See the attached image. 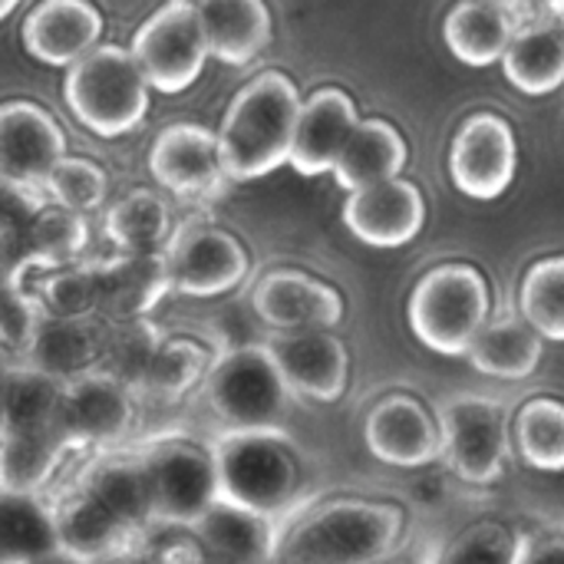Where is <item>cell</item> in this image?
Segmentation results:
<instances>
[{"label":"cell","mask_w":564,"mask_h":564,"mask_svg":"<svg viewBox=\"0 0 564 564\" xmlns=\"http://www.w3.org/2000/svg\"><path fill=\"white\" fill-rule=\"evenodd\" d=\"M403 529L400 506L330 499L284 522L274 564H377L403 545Z\"/></svg>","instance_id":"cell-1"},{"label":"cell","mask_w":564,"mask_h":564,"mask_svg":"<svg viewBox=\"0 0 564 564\" xmlns=\"http://www.w3.org/2000/svg\"><path fill=\"white\" fill-rule=\"evenodd\" d=\"M218 499L245 512L288 522L307 489V459L288 430L231 433L221 430L212 443Z\"/></svg>","instance_id":"cell-2"},{"label":"cell","mask_w":564,"mask_h":564,"mask_svg":"<svg viewBox=\"0 0 564 564\" xmlns=\"http://www.w3.org/2000/svg\"><path fill=\"white\" fill-rule=\"evenodd\" d=\"M297 116L301 96L284 73L268 69L254 76L231 99L218 129V152L228 182H251L281 169L291 155Z\"/></svg>","instance_id":"cell-3"},{"label":"cell","mask_w":564,"mask_h":564,"mask_svg":"<svg viewBox=\"0 0 564 564\" xmlns=\"http://www.w3.org/2000/svg\"><path fill=\"white\" fill-rule=\"evenodd\" d=\"M198 393L221 430L231 433H281L294 413V393L264 344L221 350Z\"/></svg>","instance_id":"cell-4"},{"label":"cell","mask_w":564,"mask_h":564,"mask_svg":"<svg viewBox=\"0 0 564 564\" xmlns=\"http://www.w3.org/2000/svg\"><path fill=\"white\" fill-rule=\"evenodd\" d=\"M63 96L79 126L102 139L135 129L149 109V83L139 63L129 50L112 43L89 50L69 66Z\"/></svg>","instance_id":"cell-5"},{"label":"cell","mask_w":564,"mask_h":564,"mask_svg":"<svg viewBox=\"0 0 564 564\" xmlns=\"http://www.w3.org/2000/svg\"><path fill=\"white\" fill-rule=\"evenodd\" d=\"M492 311L486 278L469 264L433 268L410 297V327L436 354L463 357Z\"/></svg>","instance_id":"cell-6"},{"label":"cell","mask_w":564,"mask_h":564,"mask_svg":"<svg viewBox=\"0 0 564 564\" xmlns=\"http://www.w3.org/2000/svg\"><path fill=\"white\" fill-rule=\"evenodd\" d=\"M139 453L149 476L155 529H192L218 502V473L208 443L162 436Z\"/></svg>","instance_id":"cell-7"},{"label":"cell","mask_w":564,"mask_h":564,"mask_svg":"<svg viewBox=\"0 0 564 564\" xmlns=\"http://www.w3.org/2000/svg\"><path fill=\"white\" fill-rule=\"evenodd\" d=\"M443 459L456 479L489 486L502 476L509 459V413L496 397L453 393L440 406Z\"/></svg>","instance_id":"cell-8"},{"label":"cell","mask_w":564,"mask_h":564,"mask_svg":"<svg viewBox=\"0 0 564 564\" xmlns=\"http://www.w3.org/2000/svg\"><path fill=\"white\" fill-rule=\"evenodd\" d=\"M172 294L212 301L238 291L251 271L248 248L225 228L208 221H185L172 231L165 251Z\"/></svg>","instance_id":"cell-9"},{"label":"cell","mask_w":564,"mask_h":564,"mask_svg":"<svg viewBox=\"0 0 564 564\" xmlns=\"http://www.w3.org/2000/svg\"><path fill=\"white\" fill-rule=\"evenodd\" d=\"M132 59L139 63L149 89L175 96L188 89L208 59V43L188 0H169L132 36Z\"/></svg>","instance_id":"cell-10"},{"label":"cell","mask_w":564,"mask_h":564,"mask_svg":"<svg viewBox=\"0 0 564 564\" xmlns=\"http://www.w3.org/2000/svg\"><path fill=\"white\" fill-rule=\"evenodd\" d=\"M139 423V393L102 370L63 383L56 433L79 453L116 449Z\"/></svg>","instance_id":"cell-11"},{"label":"cell","mask_w":564,"mask_h":564,"mask_svg":"<svg viewBox=\"0 0 564 564\" xmlns=\"http://www.w3.org/2000/svg\"><path fill=\"white\" fill-rule=\"evenodd\" d=\"M261 344L271 354L294 400L301 397L311 403H337L347 393L350 354L334 330H291V334L271 330L268 340Z\"/></svg>","instance_id":"cell-12"},{"label":"cell","mask_w":564,"mask_h":564,"mask_svg":"<svg viewBox=\"0 0 564 564\" xmlns=\"http://www.w3.org/2000/svg\"><path fill=\"white\" fill-rule=\"evenodd\" d=\"M516 169H519V145L512 126L502 116L479 112L463 122L449 155V172L463 195L492 202L512 185Z\"/></svg>","instance_id":"cell-13"},{"label":"cell","mask_w":564,"mask_h":564,"mask_svg":"<svg viewBox=\"0 0 564 564\" xmlns=\"http://www.w3.org/2000/svg\"><path fill=\"white\" fill-rule=\"evenodd\" d=\"M251 311L274 334L334 330L344 321V297L314 274L278 268L254 284Z\"/></svg>","instance_id":"cell-14"},{"label":"cell","mask_w":564,"mask_h":564,"mask_svg":"<svg viewBox=\"0 0 564 564\" xmlns=\"http://www.w3.org/2000/svg\"><path fill=\"white\" fill-rule=\"evenodd\" d=\"M46 506H50V522H53L56 549L73 555V558H79V562L96 564L102 562V558H112V555L142 552V539L145 535H139L129 525H122L79 482H73L69 489H63L53 499H46Z\"/></svg>","instance_id":"cell-15"},{"label":"cell","mask_w":564,"mask_h":564,"mask_svg":"<svg viewBox=\"0 0 564 564\" xmlns=\"http://www.w3.org/2000/svg\"><path fill=\"white\" fill-rule=\"evenodd\" d=\"M152 178L178 198H212L225 188L218 135L195 122H175L159 132L149 152Z\"/></svg>","instance_id":"cell-16"},{"label":"cell","mask_w":564,"mask_h":564,"mask_svg":"<svg viewBox=\"0 0 564 564\" xmlns=\"http://www.w3.org/2000/svg\"><path fill=\"white\" fill-rule=\"evenodd\" d=\"M63 155V129L43 106L26 99L0 106V175L43 188Z\"/></svg>","instance_id":"cell-17"},{"label":"cell","mask_w":564,"mask_h":564,"mask_svg":"<svg viewBox=\"0 0 564 564\" xmlns=\"http://www.w3.org/2000/svg\"><path fill=\"white\" fill-rule=\"evenodd\" d=\"M370 453L400 469H420L433 459H443L440 423L413 397H383L364 423Z\"/></svg>","instance_id":"cell-18"},{"label":"cell","mask_w":564,"mask_h":564,"mask_svg":"<svg viewBox=\"0 0 564 564\" xmlns=\"http://www.w3.org/2000/svg\"><path fill=\"white\" fill-rule=\"evenodd\" d=\"M426 221L423 195L413 182L390 178L360 192H350L344 205V225L364 245L373 248H400L410 245Z\"/></svg>","instance_id":"cell-19"},{"label":"cell","mask_w":564,"mask_h":564,"mask_svg":"<svg viewBox=\"0 0 564 564\" xmlns=\"http://www.w3.org/2000/svg\"><path fill=\"white\" fill-rule=\"evenodd\" d=\"M106 334H109V321L102 317H43L40 314L36 330L20 364L59 383H69L76 377L99 370Z\"/></svg>","instance_id":"cell-20"},{"label":"cell","mask_w":564,"mask_h":564,"mask_svg":"<svg viewBox=\"0 0 564 564\" xmlns=\"http://www.w3.org/2000/svg\"><path fill=\"white\" fill-rule=\"evenodd\" d=\"M99 317L109 324L142 321L172 294L169 268L162 254H112L96 261Z\"/></svg>","instance_id":"cell-21"},{"label":"cell","mask_w":564,"mask_h":564,"mask_svg":"<svg viewBox=\"0 0 564 564\" xmlns=\"http://www.w3.org/2000/svg\"><path fill=\"white\" fill-rule=\"evenodd\" d=\"M354 129H357L354 99L344 89H317L307 102H301L288 162L294 165V172L307 178L334 172Z\"/></svg>","instance_id":"cell-22"},{"label":"cell","mask_w":564,"mask_h":564,"mask_svg":"<svg viewBox=\"0 0 564 564\" xmlns=\"http://www.w3.org/2000/svg\"><path fill=\"white\" fill-rule=\"evenodd\" d=\"M102 36V17L89 0H43L23 23V46L46 66H73Z\"/></svg>","instance_id":"cell-23"},{"label":"cell","mask_w":564,"mask_h":564,"mask_svg":"<svg viewBox=\"0 0 564 564\" xmlns=\"http://www.w3.org/2000/svg\"><path fill=\"white\" fill-rule=\"evenodd\" d=\"M284 522L245 512L228 502H215L192 529H185L208 564H274Z\"/></svg>","instance_id":"cell-24"},{"label":"cell","mask_w":564,"mask_h":564,"mask_svg":"<svg viewBox=\"0 0 564 564\" xmlns=\"http://www.w3.org/2000/svg\"><path fill=\"white\" fill-rule=\"evenodd\" d=\"M99 506H106L122 525L139 535H149L152 525V496L149 476L142 466V453L129 449H102L93 453L83 476L76 479Z\"/></svg>","instance_id":"cell-25"},{"label":"cell","mask_w":564,"mask_h":564,"mask_svg":"<svg viewBox=\"0 0 564 564\" xmlns=\"http://www.w3.org/2000/svg\"><path fill=\"white\" fill-rule=\"evenodd\" d=\"M208 56L245 66L271 43V13L264 0H198L195 3Z\"/></svg>","instance_id":"cell-26"},{"label":"cell","mask_w":564,"mask_h":564,"mask_svg":"<svg viewBox=\"0 0 564 564\" xmlns=\"http://www.w3.org/2000/svg\"><path fill=\"white\" fill-rule=\"evenodd\" d=\"M218 354L221 350H215V344L202 334H188V330L162 334V340L142 373L139 397L175 403V400L198 393L205 377L212 373Z\"/></svg>","instance_id":"cell-27"},{"label":"cell","mask_w":564,"mask_h":564,"mask_svg":"<svg viewBox=\"0 0 564 564\" xmlns=\"http://www.w3.org/2000/svg\"><path fill=\"white\" fill-rule=\"evenodd\" d=\"M69 456H79L73 443L53 433H0V492L46 499L56 473Z\"/></svg>","instance_id":"cell-28"},{"label":"cell","mask_w":564,"mask_h":564,"mask_svg":"<svg viewBox=\"0 0 564 564\" xmlns=\"http://www.w3.org/2000/svg\"><path fill=\"white\" fill-rule=\"evenodd\" d=\"M406 159H410L406 139L390 122L367 119V122H357V129L350 132L334 165V178L340 188L360 192V188L400 178V172L406 169Z\"/></svg>","instance_id":"cell-29"},{"label":"cell","mask_w":564,"mask_h":564,"mask_svg":"<svg viewBox=\"0 0 564 564\" xmlns=\"http://www.w3.org/2000/svg\"><path fill=\"white\" fill-rule=\"evenodd\" d=\"M542 337L535 327L519 314V317H502V321H486V327L473 337L466 357L473 367L486 377L496 380H525L535 373L542 364Z\"/></svg>","instance_id":"cell-30"},{"label":"cell","mask_w":564,"mask_h":564,"mask_svg":"<svg viewBox=\"0 0 564 564\" xmlns=\"http://www.w3.org/2000/svg\"><path fill=\"white\" fill-rule=\"evenodd\" d=\"M102 235L116 254H162L172 238V212L162 195L135 188L106 212Z\"/></svg>","instance_id":"cell-31"},{"label":"cell","mask_w":564,"mask_h":564,"mask_svg":"<svg viewBox=\"0 0 564 564\" xmlns=\"http://www.w3.org/2000/svg\"><path fill=\"white\" fill-rule=\"evenodd\" d=\"M506 76L529 96L555 93L564 83V30L555 23H529L516 30L506 50Z\"/></svg>","instance_id":"cell-32"},{"label":"cell","mask_w":564,"mask_h":564,"mask_svg":"<svg viewBox=\"0 0 564 564\" xmlns=\"http://www.w3.org/2000/svg\"><path fill=\"white\" fill-rule=\"evenodd\" d=\"M63 383L13 364L0 387V433H53Z\"/></svg>","instance_id":"cell-33"},{"label":"cell","mask_w":564,"mask_h":564,"mask_svg":"<svg viewBox=\"0 0 564 564\" xmlns=\"http://www.w3.org/2000/svg\"><path fill=\"white\" fill-rule=\"evenodd\" d=\"M516 36V20L489 3L463 0L446 17V43L466 66H492L506 56Z\"/></svg>","instance_id":"cell-34"},{"label":"cell","mask_w":564,"mask_h":564,"mask_svg":"<svg viewBox=\"0 0 564 564\" xmlns=\"http://www.w3.org/2000/svg\"><path fill=\"white\" fill-rule=\"evenodd\" d=\"M86 241H89L86 215H76L63 205L46 202L23 235L20 261H36L46 268L76 264L83 258Z\"/></svg>","instance_id":"cell-35"},{"label":"cell","mask_w":564,"mask_h":564,"mask_svg":"<svg viewBox=\"0 0 564 564\" xmlns=\"http://www.w3.org/2000/svg\"><path fill=\"white\" fill-rule=\"evenodd\" d=\"M56 549L46 499L0 492V564H23Z\"/></svg>","instance_id":"cell-36"},{"label":"cell","mask_w":564,"mask_h":564,"mask_svg":"<svg viewBox=\"0 0 564 564\" xmlns=\"http://www.w3.org/2000/svg\"><path fill=\"white\" fill-rule=\"evenodd\" d=\"M516 446L519 456L545 473L564 469V403L539 397L529 400L516 416Z\"/></svg>","instance_id":"cell-37"},{"label":"cell","mask_w":564,"mask_h":564,"mask_svg":"<svg viewBox=\"0 0 564 564\" xmlns=\"http://www.w3.org/2000/svg\"><path fill=\"white\" fill-rule=\"evenodd\" d=\"M162 327L152 321V317H142V321H122V324H109V334H106V350H102V360H99V370L126 387H132L139 393V383H142V373L162 340Z\"/></svg>","instance_id":"cell-38"},{"label":"cell","mask_w":564,"mask_h":564,"mask_svg":"<svg viewBox=\"0 0 564 564\" xmlns=\"http://www.w3.org/2000/svg\"><path fill=\"white\" fill-rule=\"evenodd\" d=\"M522 317L542 340H564V258L539 261L522 281Z\"/></svg>","instance_id":"cell-39"},{"label":"cell","mask_w":564,"mask_h":564,"mask_svg":"<svg viewBox=\"0 0 564 564\" xmlns=\"http://www.w3.org/2000/svg\"><path fill=\"white\" fill-rule=\"evenodd\" d=\"M106 192H109V175L96 162L73 159V155H63L43 182L46 202L63 205L76 215L99 212L106 205Z\"/></svg>","instance_id":"cell-40"},{"label":"cell","mask_w":564,"mask_h":564,"mask_svg":"<svg viewBox=\"0 0 564 564\" xmlns=\"http://www.w3.org/2000/svg\"><path fill=\"white\" fill-rule=\"evenodd\" d=\"M516 532L499 522H479L436 549L433 564H516Z\"/></svg>","instance_id":"cell-41"},{"label":"cell","mask_w":564,"mask_h":564,"mask_svg":"<svg viewBox=\"0 0 564 564\" xmlns=\"http://www.w3.org/2000/svg\"><path fill=\"white\" fill-rule=\"evenodd\" d=\"M43 205H46L43 188L23 185V182H13V178L0 175V254L10 264L20 261L23 235H26L30 221L36 218V212Z\"/></svg>","instance_id":"cell-42"},{"label":"cell","mask_w":564,"mask_h":564,"mask_svg":"<svg viewBox=\"0 0 564 564\" xmlns=\"http://www.w3.org/2000/svg\"><path fill=\"white\" fill-rule=\"evenodd\" d=\"M516 564H564V535L522 532L516 539Z\"/></svg>","instance_id":"cell-43"},{"label":"cell","mask_w":564,"mask_h":564,"mask_svg":"<svg viewBox=\"0 0 564 564\" xmlns=\"http://www.w3.org/2000/svg\"><path fill=\"white\" fill-rule=\"evenodd\" d=\"M433 549L430 545H400L393 555H387V558H380L377 564H433Z\"/></svg>","instance_id":"cell-44"},{"label":"cell","mask_w":564,"mask_h":564,"mask_svg":"<svg viewBox=\"0 0 564 564\" xmlns=\"http://www.w3.org/2000/svg\"><path fill=\"white\" fill-rule=\"evenodd\" d=\"M23 564H86L79 562V558H73V555H66V552H59V549H50V552H43V555H36V558H30V562Z\"/></svg>","instance_id":"cell-45"},{"label":"cell","mask_w":564,"mask_h":564,"mask_svg":"<svg viewBox=\"0 0 564 564\" xmlns=\"http://www.w3.org/2000/svg\"><path fill=\"white\" fill-rule=\"evenodd\" d=\"M539 3H542L545 23H555L564 30V0H539Z\"/></svg>","instance_id":"cell-46"},{"label":"cell","mask_w":564,"mask_h":564,"mask_svg":"<svg viewBox=\"0 0 564 564\" xmlns=\"http://www.w3.org/2000/svg\"><path fill=\"white\" fill-rule=\"evenodd\" d=\"M479 3L499 7V10H506L509 17H522V13H525V7H529V0H479Z\"/></svg>","instance_id":"cell-47"},{"label":"cell","mask_w":564,"mask_h":564,"mask_svg":"<svg viewBox=\"0 0 564 564\" xmlns=\"http://www.w3.org/2000/svg\"><path fill=\"white\" fill-rule=\"evenodd\" d=\"M96 564H145L142 562V552H129V555H112V558H102Z\"/></svg>","instance_id":"cell-48"},{"label":"cell","mask_w":564,"mask_h":564,"mask_svg":"<svg viewBox=\"0 0 564 564\" xmlns=\"http://www.w3.org/2000/svg\"><path fill=\"white\" fill-rule=\"evenodd\" d=\"M17 3H20V0H0V20H7V17L17 10Z\"/></svg>","instance_id":"cell-49"}]
</instances>
